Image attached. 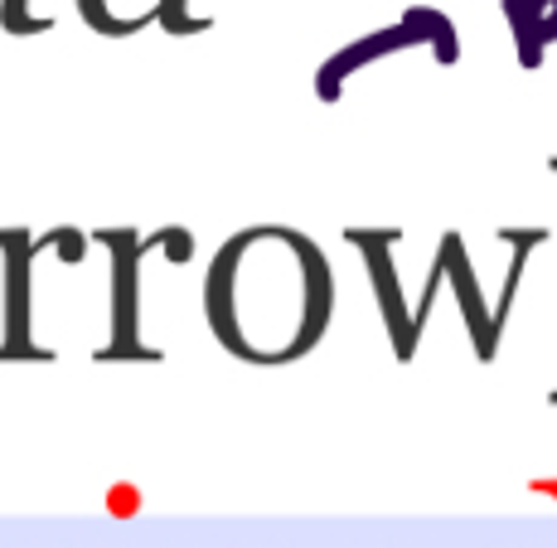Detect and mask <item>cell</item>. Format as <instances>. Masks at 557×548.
Segmentation results:
<instances>
[{
	"label": "cell",
	"instance_id": "8fae6325",
	"mask_svg": "<svg viewBox=\"0 0 557 548\" xmlns=\"http://www.w3.org/2000/svg\"><path fill=\"white\" fill-rule=\"evenodd\" d=\"M553 170H557V160H553ZM553 403H557V393H553Z\"/></svg>",
	"mask_w": 557,
	"mask_h": 548
},
{
	"label": "cell",
	"instance_id": "3957f363",
	"mask_svg": "<svg viewBox=\"0 0 557 548\" xmlns=\"http://www.w3.org/2000/svg\"><path fill=\"white\" fill-rule=\"evenodd\" d=\"M349 243H359L363 263H369V277H373V296H379V310H383V326L393 336V354L407 364L417 354V336L422 330L412 326V310L403 306V287H398V272H393V243L398 233H373V229H349L345 233Z\"/></svg>",
	"mask_w": 557,
	"mask_h": 548
},
{
	"label": "cell",
	"instance_id": "ba28073f",
	"mask_svg": "<svg viewBox=\"0 0 557 548\" xmlns=\"http://www.w3.org/2000/svg\"><path fill=\"white\" fill-rule=\"evenodd\" d=\"M0 29H5V35H49L53 20L29 15V0H0Z\"/></svg>",
	"mask_w": 557,
	"mask_h": 548
},
{
	"label": "cell",
	"instance_id": "30bf717a",
	"mask_svg": "<svg viewBox=\"0 0 557 548\" xmlns=\"http://www.w3.org/2000/svg\"><path fill=\"white\" fill-rule=\"evenodd\" d=\"M529 10L539 15L543 35H548V45H557V0H529Z\"/></svg>",
	"mask_w": 557,
	"mask_h": 548
},
{
	"label": "cell",
	"instance_id": "277c9868",
	"mask_svg": "<svg viewBox=\"0 0 557 548\" xmlns=\"http://www.w3.org/2000/svg\"><path fill=\"white\" fill-rule=\"evenodd\" d=\"M442 263H446V272H451V282H456L470 340H475V360L490 364L495 360V345H499V326L490 320V310L480 306V287H475V272H470V263H466V248H460V233H446L442 239Z\"/></svg>",
	"mask_w": 557,
	"mask_h": 548
},
{
	"label": "cell",
	"instance_id": "52a82bcc",
	"mask_svg": "<svg viewBox=\"0 0 557 548\" xmlns=\"http://www.w3.org/2000/svg\"><path fill=\"white\" fill-rule=\"evenodd\" d=\"M505 10L509 29H513V45H519V63L523 69H543V53H548V35H543L539 15L529 10V0H499Z\"/></svg>",
	"mask_w": 557,
	"mask_h": 548
},
{
	"label": "cell",
	"instance_id": "7a4b0ae2",
	"mask_svg": "<svg viewBox=\"0 0 557 548\" xmlns=\"http://www.w3.org/2000/svg\"><path fill=\"white\" fill-rule=\"evenodd\" d=\"M0 253H5V340H0V360L49 364L53 350L29 340V263H35L39 243H29V233L20 229H0Z\"/></svg>",
	"mask_w": 557,
	"mask_h": 548
},
{
	"label": "cell",
	"instance_id": "6da1fadb",
	"mask_svg": "<svg viewBox=\"0 0 557 548\" xmlns=\"http://www.w3.org/2000/svg\"><path fill=\"white\" fill-rule=\"evenodd\" d=\"M98 243H107L112 253V340L98 350V360H146L156 364L160 350L136 340V267L151 248H170L175 263H189L195 239L185 229H160L156 239H136L132 229H107L98 233Z\"/></svg>",
	"mask_w": 557,
	"mask_h": 548
},
{
	"label": "cell",
	"instance_id": "5b68a950",
	"mask_svg": "<svg viewBox=\"0 0 557 548\" xmlns=\"http://www.w3.org/2000/svg\"><path fill=\"white\" fill-rule=\"evenodd\" d=\"M393 49H412V35H407L403 25H388V29H379V35L359 39V45L339 49L335 59H330L325 69L315 73V98H320V102H339V93H345V78H349V73H359L363 63L383 59V53H393Z\"/></svg>",
	"mask_w": 557,
	"mask_h": 548
},
{
	"label": "cell",
	"instance_id": "9c48e42d",
	"mask_svg": "<svg viewBox=\"0 0 557 548\" xmlns=\"http://www.w3.org/2000/svg\"><path fill=\"white\" fill-rule=\"evenodd\" d=\"M156 20L170 29V35H203V29L213 25V20H203V15H189V0H160Z\"/></svg>",
	"mask_w": 557,
	"mask_h": 548
},
{
	"label": "cell",
	"instance_id": "8992f818",
	"mask_svg": "<svg viewBox=\"0 0 557 548\" xmlns=\"http://www.w3.org/2000/svg\"><path fill=\"white\" fill-rule=\"evenodd\" d=\"M403 29L412 35V45H432L436 49V63H456L460 59V39H456V25L432 5H412L403 15Z\"/></svg>",
	"mask_w": 557,
	"mask_h": 548
}]
</instances>
